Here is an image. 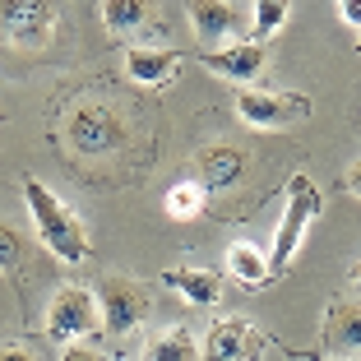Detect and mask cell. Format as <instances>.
<instances>
[{"label":"cell","instance_id":"cell-9","mask_svg":"<svg viewBox=\"0 0 361 361\" xmlns=\"http://www.w3.org/2000/svg\"><path fill=\"white\" fill-rule=\"evenodd\" d=\"M259 338L245 319H213L200 343V361H255Z\"/></svg>","mask_w":361,"mask_h":361},{"label":"cell","instance_id":"cell-17","mask_svg":"<svg viewBox=\"0 0 361 361\" xmlns=\"http://www.w3.org/2000/svg\"><path fill=\"white\" fill-rule=\"evenodd\" d=\"M144 361H195V334L190 329H167L158 334V338H149V348H144Z\"/></svg>","mask_w":361,"mask_h":361},{"label":"cell","instance_id":"cell-19","mask_svg":"<svg viewBox=\"0 0 361 361\" xmlns=\"http://www.w3.org/2000/svg\"><path fill=\"white\" fill-rule=\"evenodd\" d=\"M200 209H204V190L195 185V180H180V185L167 190V213L171 218H195Z\"/></svg>","mask_w":361,"mask_h":361},{"label":"cell","instance_id":"cell-14","mask_svg":"<svg viewBox=\"0 0 361 361\" xmlns=\"http://www.w3.org/2000/svg\"><path fill=\"white\" fill-rule=\"evenodd\" d=\"M167 287L180 292L190 306H218L223 301V278L209 274V269H167Z\"/></svg>","mask_w":361,"mask_h":361},{"label":"cell","instance_id":"cell-16","mask_svg":"<svg viewBox=\"0 0 361 361\" xmlns=\"http://www.w3.org/2000/svg\"><path fill=\"white\" fill-rule=\"evenodd\" d=\"M97 10H102V23L111 32H135V28L149 23L153 5H144V0H102Z\"/></svg>","mask_w":361,"mask_h":361},{"label":"cell","instance_id":"cell-12","mask_svg":"<svg viewBox=\"0 0 361 361\" xmlns=\"http://www.w3.org/2000/svg\"><path fill=\"white\" fill-rule=\"evenodd\" d=\"M176 70H180V51H171V47H130L126 51V75L135 84L162 88Z\"/></svg>","mask_w":361,"mask_h":361},{"label":"cell","instance_id":"cell-3","mask_svg":"<svg viewBox=\"0 0 361 361\" xmlns=\"http://www.w3.org/2000/svg\"><path fill=\"white\" fill-rule=\"evenodd\" d=\"M65 139H70V149L84 153V158H106V153H116L121 144H126V121L102 102H84L65 121Z\"/></svg>","mask_w":361,"mask_h":361},{"label":"cell","instance_id":"cell-6","mask_svg":"<svg viewBox=\"0 0 361 361\" xmlns=\"http://www.w3.org/2000/svg\"><path fill=\"white\" fill-rule=\"evenodd\" d=\"M236 116L250 130H287L301 116H310V102L297 93H274V88H241L236 93Z\"/></svg>","mask_w":361,"mask_h":361},{"label":"cell","instance_id":"cell-11","mask_svg":"<svg viewBox=\"0 0 361 361\" xmlns=\"http://www.w3.org/2000/svg\"><path fill=\"white\" fill-rule=\"evenodd\" d=\"M195 171H200V190H227L245 171V153L232 144H209L195 153Z\"/></svg>","mask_w":361,"mask_h":361},{"label":"cell","instance_id":"cell-21","mask_svg":"<svg viewBox=\"0 0 361 361\" xmlns=\"http://www.w3.org/2000/svg\"><path fill=\"white\" fill-rule=\"evenodd\" d=\"M61 361H106V352H97V348H84V343H65Z\"/></svg>","mask_w":361,"mask_h":361},{"label":"cell","instance_id":"cell-5","mask_svg":"<svg viewBox=\"0 0 361 361\" xmlns=\"http://www.w3.org/2000/svg\"><path fill=\"white\" fill-rule=\"evenodd\" d=\"M93 301H97V319H102V329L106 334H130V329H139L144 324V315H149V292L139 283H130V278H102L97 283V292H93Z\"/></svg>","mask_w":361,"mask_h":361},{"label":"cell","instance_id":"cell-15","mask_svg":"<svg viewBox=\"0 0 361 361\" xmlns=\"http://www.w3.org/2000/svg\"><path fill=\"white\" fill-rule=\"evenodd\" d=\"M227 274H232L241 287H264L269 283V259H264V250H259V245H250V241L227 245Z\"/></svg>","mask_w":361,"mask_h":361},{"label":"cell","instance_id":"cell-4","mask_svg":"<svg viewBox=\"0 0 361 361\" xmlns=\"http://www.w3.org/2000/svg\"><path fill=\"white\" fill-rule=\"evenodd\" d=\"M102 329V319H97V301H93V287H61L47 306V334L56 343H84L88 334Z\"/></svg>","mask_w":361,"mask_h":361},{"label":"cell","instance_id":"cell-7","mask_svg":"<svg viewBox=\"0 0 361 361\" xmlns=\"http://www.w3.org/2000/svg\"><path fill=\"white\" fill-rule=\"evenodd\" d=\"M0 32L14 47H23V51H37V47L51 42V32H56V5H37V0L0 5Z\"/></svg>","mask_w":361,"mask_h":361},{"label":"cell","instance_id":"cell-13","mask_svg":"<svg viewBox=\"0 0 361 361\" xmlns=\"http://www.w3.org/2000/svg\"><path fill=\"white\" fill-rule=\"evenodd\" d=\"M190 28L204 37V47L218 51L223 42L236 37V10L227 0H200V5H190Z\"/></svg>","mask_w":361,"mask_h":361},{"label":"cell","instance_id":"cell-10","mask_svg":"<svg viewBox=\"0 0 361 361\" xmlns=\"http://www.w3.org/2000/svg\"><path fill=\"white\" fill-rule=\"evenodd\" d=\"M324 352L329 361L357 357V297H334L324 310Z\"/></svg>","mask_w":361,"mask_h":361},{"label":"cell","instance_id":"cell-2","mask_svg":"<svg viewBox=\"0 0 361 361\" xmlns=\"http://www.w3.org/2000/svg\"><path fill=\"white\" fill-rule=\"evenodd\" d=\"M319 209H324V200H319V185L310 176H292L287 180V209H283V223H278L274 232V250H269V278H278L292 259H297L301 241H306L310 223L319 218Z\"/></svg>","mask_w":361,"mask_h":361},{"label":"cell","instance_id":"cell-8","mask_svg":"<svg viewBox=\"0 0 361 361\" xmlns=\"http://www.w3.org/2000/svg\"><path fill=\"white\" fill-rule=\"evenodd\" d=\"M200 65L232 79V84H255L269 65V51H264V42H227L218 51H200Z\"/></svg>","mask_w":361,"mask_h":361},{"label":"cell","instance_id":"cell-22","mask_svg":"<svg viewBox=\"0 0 361 361\" xmlns=\"http://www.w3.org/2000/svg\"><path fill=\"white\" fill-rule=\"evenodd\" d=\"M334 14H338V19L348 23L352 32L361 28V5H357V0H338V5H334Z\"/></svg>","mask_w":361,"mask_h":361},{"label":"cell","instance_id":"cell-23","mask_svg":"<svg viewBox=\"0 0 361 361\" xmlns=\"http://www.w3.org/2000/svg\"><path fill=\"white\" fill-rule=\"evenodd\" d=\"M0 361H32V352H23V348H0Z\"/></svg>","mask_w":361,"mask_h":361},{"label":"cell","instance_id":"cell-18","mask_svg":"<svg viewBox=\"0 0 361 361\" xmlns=\"http://www.w3.org/2000/svg\"><path fill=\"white\" fill-rule=\"evenodd\" d=\"M287 14H292V5H287V0H255V5H250V28H255V37H250V42L274 37V32L287 23Z\"/></svg>","mask_w":361,"mask_h":361},{"label":"cell","instance_id":"cell-20","mask_svg":"<svg viewBox=\"0 0 361 361\" xmlns=\"http://www.w3.org/2000/svg\"><path fill=\"white\" fill-rule=\"evenodd\" d=\"M23 264V236L10 223H0V274H14Z\"/></svg>","mask_w":361,"mask_h":361},{"label":"cell","instance_id":"cell-1","mask_svg":"<svg viewBox=\"0 0 361 361\" xmlns=\"http://www.w3.org/2000/svg\"><path fill=\"white\" fill-rule=\"evenodd\" d=\"M23 200H28V213H32V227L42 236V245L51 250L61 264H84L88 255V236H84V223L61 204V195L47 190V180L37 176H23Z\"/></svg>","mask_w":361,"mask_h":361},{"label":"cell","instance_id":"cell-24","mask_svg":"<svg viewBox=\"0 0 361 361\" xmlns=\"http://www.w3.org/2000/svg\"><path fill=\"white\" fill-rule=\"evenodd\" d=\"M301 357H306V361H329L324 352H301Z\"/></svg>","mask_w":361,"mask_h":361}]
</instances>
